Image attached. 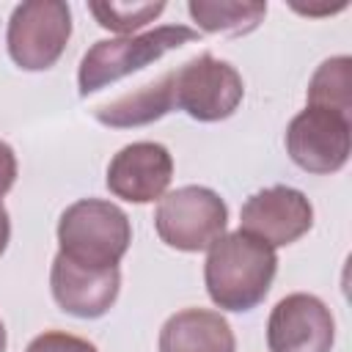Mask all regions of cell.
<instances>
[{
    "mask_svg": "<svg viewBox=\"0 0 352 352\" xmlns=\"http://www.w3.org/2000/svg\"><path fill=\"white\" fill-rule=\"evenodd\" d=\"M278 272V253L248 231L223 234L204 261L209 300L223 311H253L270 292Z\"/></svg>",
    "mask_w": 352,
    "mask_h": 352,
    "instance_id": "6da1fadb",
    "label": "cell"
},
{
    "mask_svg": "<svg viewBox=\"0 0 352 352\" xmlns=\"http://www.w3.org/2000/svg\"><path fill=\"white\" fill-rule=\"evenodd\" d=\"M198 30L187 25H160L154 30L138 33V36H116V38H102L88 47V52L80 60L77 69V88L80 96H91L132 72L146 69L148 63L165 58L168 52L198 41Z\"/></svg>",
    "mask_w": 352,
    "mask_h": 352,
    "instance_id": "7a4b0ae2",
    "label": "cell"
},
{
    "mask_svg": "<svg viewBox=\"0 0 352 352\" xmlns=\"http://www.w3.org/2000/svg\"><path fill=\"white\" fill-rule=\"evenodd\" d=\"M132 242L126 212L102 198L69 204L58 220V253L85 267H118Z\"/></svg>",
    "mask_w": 352,
    "mask_h": 352,
    "instance_id": "3957f363",
    "label": "cell"
},
{
    "mask_svg": "<svg viewBox=\"0 0 352 352\" xmlns=\"http://www.w3.org/2000/svg\"><path fill=\"white\" fill-rule=\"evenodd\" d=\"M228 226L226 201L204 184H184L165 192L154 212V228L160 239L184 253L209 250Z\"/></svg>",
    "mask_w": 352,
    "mask_h": 352,
    "instance_id": "277c9868",
    "label": "cell"
},
{
    "mask_svg": "<svg viewBox=\"0 0 352 352\" xmlns=\"http://www.w3.org/2000/svg\"><path fill=\"white\" fill-rule=\"evenodd\" d=\"M72 38V8L63 0H28L11 11L6 44L25 72L52 69Z\"/></svg>",
    "mask_w": 352,
    "mask_h": 352,
    "instance_id": "5b68a950",
    "label": "cell"
},
{
    "mask_svg": "<svg viewBox=\"0 0 352 352\" xmlns=\"http://www.w3.org/2000/svg\"><path fill=\"white\" fill-rule=\"evenodd\" d=\"M245 96L242 74L209 52H201L173 69V99L176 107L190 118L212 124L236 113Z\"/></svg>",
    "mask_w": 352,
    "mask_h": 352,
    "instance_id": "8992f818",
    "label": "cell"
},
{
    "mask_svg": "<svg viewBox=\"0 0 352 352\" xmlns=\"http://www.w3.org/2000/svg\"><path fill=\"white\" fill-rule=\"evenodd\" d=\"M352 151V121L344 113L308 107L286 126V154L308 173H336L346 165Z\"/></svg>",
    "mask_w": 352,
    "mask_h": 352,
    "instance_id": "52a82bcc",
    "label": "cell"
},
{
    "mask_svg": "<svg viewBox=\"0 0 352 352\" xmlns=\"http://www.w3.org/2000/svg\"><path fill=\"white\" fill-rule=\"evenodd\" d=\"M314 226V206L302 190L272 184L253 192L239 209V228L258 236L270 248H286L305 236Z\"/></svg>",
    "mask_w": 352,
    "mask_h": 352,
    "instance_id": "ba28073f",
    "label": "cell"
},
{
    "mask_svg": "<svg viewBox=\"0 0 352 352\" xmlns=\"http://www.w3.org/2000/svg\"><path fill=\"white\" fill-rule=\"evenodd\" d=\"M333 344L336 319L316 294H286L267 319L270 352H330Z\"/></svg>",
    "mask_w": 352,
    "mask_h": 352,
    "instance_id": "9c48e42d",
    "label": "cell"
},
{
    "mask_svg": "<svg viewBox=\"0 0 352 352\" xmlns=\"http://www.w3.org/2000/svg\"><path fill=\"white\" fill-rule=\"evenodd\" d=\"M50 289L52 300L63 314L77 319H99L104 316L121 292V270L118 267H85L63 253H55L50 267Z\"/></svg>",
    "mask_w": 352,
    "mask_h": 352,
    "instance_id": "30bf717a",
    "label": "cell"
},
{
    "mask_svg": "<svg viewBox=\"0 0 352 352\" xmlns=\"http://www.w3.org/2000/svg\"><path fill=\"white\" fill-rule=\"evenodd\" d=\"M173 179V157L157 140H135L118 148L107 165V190L129 204L160 201Z\"/></svg>",
    "mask_w": 352,
    "mask_h": 352,
    "instance_id": "8fae6325",
    "label": "cell"
},
{
    "mask_svg": "<svg viewBox=\"0 0 352 352\" xmlns=\"http://www.w3.org/2000/svg\"><path fill=\"white\" fill-rule=\"evenodd\" d=\"M157 346L160 352H236V338L223 314L184 308L168 316Z\"/></svg>",
    "mask_w": 352,
    "mask_h": 352,
    "instance_id": "7c38bea8",
    "label": "cell"
},
{
    "mask_svg": "<svg viewBox=\"0 0 352 352\" xmlns=\"http://www.w3.org/2000/svg\"><path fill=\"white\" fill-rule=\"evenodd\" d=\"M176 107L173 99V69L160 74L157 80L121 94L94 110V118L110 129H132V126H146L160 121Z\"/></svg>",
    "mask_w": 352,
    "mask_h": 352,
    "instance_id": "4fadbf2b",
    "label": "cell"
},
{
    "mask_svg": "<svg viewBox=\"0 0 352 352\" xmlns=\"http://www.w3.org/2000/svg\"><path fill=\"white\" fill-rule=\"evenodd\" d=\"M187 11L198 30L204 33H226V36H245L256 30L267 16V3L250 0H190Z\"/></svg>",
    "mask_w": 352,
    "mask_h": 352,
    "instance_id": "5bb4252c",
    "label": "cell"
},
{
    "mask_svg": "<svg viewBox=\"0 0 352 352\" xmlns=\"http://www.w3.org/2000/svg\"><path fill=\"white\" fill-rule=\"evenodd\" d=\"M308 107H324L349 116L352 113V58L336 55L319 63L308 82Z\"/></svg>",
    "mask_w": 352,
    "mask_h": 352,
    "instance_id": "9a60e30c",
    "label": "cell"
},
{
    "mask_svg": "<svg viewBox=\"0 0 352 352\" xmlns=\"http://www.w3.org/2000/svg\"><path fill=\"white\" fill-rule=\"evenodd\" d=\"M88 11L94 14V19L104 28L113 30L118 36H132V30H140L143 25L154 22L162 11L165 3H116V0H104V3H88Z\"/></svg>",
    "mask_w": 352,
    "mask_h": 352,
    "instance_id": "2e32d148",
    "label": "cell"
},
{
    "mask_svg": "<svg viewBox=\"0 0 352 352\" xmlns=\"http://www.w3.org/2000/svg\"><path fill=\"white\" fill-rule=\"evenodd\" d=\"M25 352H99V349L88 338H80V336H72L63 330H47L41 336H36Z\"/></svg>",
    "mask_w": 352,
    "mask_h": 352,
    "instance_id": "e0dca14e",
    "label": "cell"
},
{
    "mask_svg": "<svg viewBox=\"0 0 352 352\" xmlns=\"http://www.w3.org/2000/svg\"><path fill=\"white\" fill-rule=\"evenodd\" d=\"M14 182H16V154L6 140H0V198L14 187Z\"/></svg>",
    "mask_w": 352,
    "mask_h": 352,
    "instance_id": "ac0fdd59",
    "label": "cell"
},
{
    "mask_svg": "<svg viewBox=\"0 0 352 352\" xmlns=\"http://www.w3.org/2000/svg\"><path fill=\"white\" fill-rule=\"evenodd\" d=\"M8 239H11V217H8V209L3 206V198H0V256L8 248Z\"/></svg>",
    "mask_w": 352,
    "mask_h": 352,
    "instance_id": "d6986e66",
    "label": "cell"
},
{
    "mask_svg": "<svg viewBox=\"0 0 352 352\" xmlns=\"http://www.w3.org/2000/svg\"><path fill=\"white\" fill-rule=\"evenodd\" d=\"M6 344H8V336H6V324L0 319V352H6Z\"/></svg>",
    "mask_w": 352,
    "mask_h": 352,
    "instance_id": "ffe728a7",
    "label": "cell"
}]
</instances>
